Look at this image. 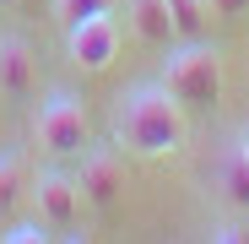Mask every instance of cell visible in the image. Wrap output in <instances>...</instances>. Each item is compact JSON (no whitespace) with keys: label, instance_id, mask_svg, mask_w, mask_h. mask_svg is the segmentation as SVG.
<instances>
[{"label":"cell","instance_id":"cell-15","mask_svg":"<svg viewBox=\"0 0 249 244\" xmlns=\"http://www.w3.org/2000/svg\"><path fill=\"white\" fill-rule=\"evenodd\" d=\"M212 239H217V244H244V239H249V233H244V228H238V223H222V228H217V233H212Z\"/></svg>","mask_w":249,"mask_h":244},{"label":"cell","instance_id":"cell-16","mask_svg":"<svg viewBox=\"0 0 249 244\" xmlns=\"http://www.w3.org/2000/svg\"><path fill=\"white\" fill-rule=\"evenodd\" d=\"M233 141H238V147H244V152H249V125H244V131H238V136H233Z\"/></svg>","mask_w":249,"mask_h":244},{"label":"cell","instance_id":"cell-12","mask_svg":"<svg viewBox=\"0 0 249 244\" xmlns=\"http://www.w3.org/2000/svg\"><path fill=\"white\" fill-rule=\"evenodd\" d=\"M98 11H108V0H54V17L71 27V22H81V17H98Z\"/></svg>","mask_w":249,"mask_h":244},{"label":"cell","instance_id":"cell-3","mask_svg":"<svg viewBox=\"0 0 249 244\" xmlns=\"http://www.w3.org/2000/svg\"><path fill=\"white\" fill-rule=\"evenodd\" d=\"M33 206H38V223H44L54 239H87V228H81V185L60 169H44L33 185Z\"/></svg>","mask_w":249,"mask_h":244},{"label":"cell","instance_id":"cell-13","mask_svg":"<svg viewBox=\"0 0 249 244\" xmlns=\"http://www.w3.org/2000/svg\"><path fill=\"white\" fill-rule=\"evenodd\" d=\"M0 239H6V244H44V239H54V233H49L44 223H11Z\"/></svg>","mask_w":249,"mask_h":244},{"label":"cell","instance_id":"cell-8","mask_svg":"<svg viewBox=\"0 0 249 244\" xmlns=\"http://www.w3.org/2000/svg\"><path fill=\"white\" fill-rule=\"evenodd\" d=\"M130 33L152 49H168L174 44V17H168V0H130Z\"/></svg>","mask_w":249,"mask_h":244},{"label":"cell","instance_id":"cell-10","mask_svg":"<svg viewBox=\"0 0 249 244\" xmlns=\"http://www.w3.org/2000/svg\"><path fill=\"white\" fill-rule=\"evenodd\" d=\"M22 195H27V163H22V152H0V228L11 223Z\"/></svg>","mask_w":249,"mask_h":244},{"label":"cell","instance_id":"cell-5","mask_svg":"<svg viewBox=\"0 0 249 244\" xmlns=\"http://www.w3.org/2000/svg\"><path fill=\"white\" fill-rule=\"evenodd\" d=\"M71 60L81 65V71H108L114 60H119V22L108 17V11H98V17H81V22H71Z\"/></svg>","mask_w":249,"mask_h":244},{"label":"cell","instance_id":"cell-2","mask_svg":"<svg viewBox=\"0 0 249 244\" xmlns=\"http://www.w3.org/2000/svg\"><path fill=\"white\" fill-rule=\"evenodd\" d=\"M162 87L184 109H217L222 103V49L200 44V38L179 44L168 55V65H162Z\"/></svg>","mask_w":249,"mask_h":244},{"label":"cell","instance_id":"cell-7","mask_svg":"<svg viewBox=\"0 0 249 244\" xmlns=\"http://www.w3.org/2000/svg\"><path fill=\"white\" fill-rule=\"evenodd\" d=\"M0 93L6 98H33L38 93V60L27 49V38H17V33L0 38Z\"/></svg>","mask_w":249,"mask_h":244},{"label":"cell","instance_id":"cell-9","mask_svg":"<svg viewBox=\"0 0 249 244\" xmlns=\"http://www.w3.org/2000/svg\"><path fill=\"white\" fill-rule=\"evenodd\" d=\"M217 190H222L228 206L249 212V152H244L238 141H233V147L222 152V163H217Z\"/></svg>","mask_w":249,"mask_h":244},{"label":"cell","instance_id":"cell-6","mask_svg":"<svg viewBox=\"0 0 249 244\" xmlns=\"http://www.w3.org/2000/svg\"><path fill=\"white\" fill-rule=\"evenodd\" d=\"M76 185H81V201L87 206H114L119 190H124V152H119V141L114 147H92L81 157Z\"/></svg>","mask_w":249,"mask_h":244},{"label":"cell","instance_id":"cell-11","mask_svg":"<svg viewBox=\"0 0 249 244\" xmlns=\"http://www.w3.org/2000/svg\"><path fill=\"white\" fill-rule=\"evenodd\" d=\"M168 17H174V38L190 44V38H206V17H212V6H206V0H168Z\"/></svg>","mask_w":249,"mask_h":244},{"label":"cell","instance_id":"cell-4","mask_svg":"<svg viewBox=\"0 0 249 244\" xmlns=\"http://www.w3.org/2000/svg\"><path fill=\"white\" fill-rule=\"evenodd\" d=\"M38 147L54 157H76L87 147V109H81L76 93H49V103L38 109Z\"/></svg>","mask_w":249,"mask_h":244},{"label":"cell","instance_id":"cell-17","mask_svg":"<svg viewBox=\"0 0 249 244\" xmlns=\"http://www.w3.org/2000/svg\"><path fill=\"white\" fill-rule=\"evenodd\" d=\"M0 6H17V0H0Z\"/></svg>","mask_w":249,"mask_h":244},{"label":"cell","instance_id":"cell-1","mask_svg":"<svg viewBox=\"0 0 249 244\" xmlns=\"http://www.w3.org/2000/svg\"><path fill=\"white\" fill-rule=\"evenodd\" d=\"M114 141L136 157H174L184 147V103L162 81H136L114 103Z\"/></svg>","mask_w":249,"mask_h":244},{"label":"cell","instance_id":"cell-14","mask_svg":"<svg viewBox=\"0 0 249 244\" xmlns=\"http://www.w3.org/2000/svg\"><path fill=\"white\" fill-rule=\"evenodd\" d=\"M206 6H212V17H244L249 0H206Z\"/></svg>","mask_w":249,"mask_h":244}]
</instances>
